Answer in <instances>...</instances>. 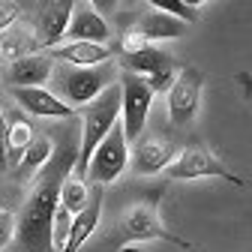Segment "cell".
Instances as JSON below:
<instances>
[{"mask_svg": "<svg viewBox=\"0 0 252 252\" xmlns=\"http://www.w3.org/2000/svg\"><path fill=\"white\" fill-rule=\"evenodd\" d=\"M75 159V126H63L60 141L51 147L48 162L39 168L21 204V213L15 216V252H51V222L60 204V183L72 174Z\"/></svg>", "mask_w": 252, "mask_h": 252, "instance_id": "1", "label": "cell"}, {"mask_svg": "<svg viewBox=\"0 0 252 252\" xmlns=\"http://www.w3.org/2000/svg\"><path fill=\"white\" fill-rule=\"evenodd\" d=\"M117 114H120V84H108L102 93L93 102H87L81 108V144H78V159H75V174L78 180H84V171H87V162L96 144L108 135V129L117 123Z\"/></svg>", "mask_w": 252, "mask_h": 252, "instance_id": "2", "label": "cell"}, {"mask_svg": "<svg viewBox=\"0 0 252 252\" xmlns=\"http://www.w3.org/2000/svg\"><path fill=\"white\" fill-rule=\"evenodd\" d=\"M159 201H162V189L159 186L144 189V192L132 201V207L126 210L123 222H120V240L123 243H132V240H171V243L186 246L180 237H174L171 231L162 228Z\"/></svg>", "mask_w": 252, "mask_h": 252, "instance_id": "3", "label": "cell"}, {"mask_svg": "<svg viewBox=\"0 0 252 252\" xmlns=\"http://www.w3.org/2000/svg\"><path fill=\"white\" fill-rule=\"evenodd\" d=\"M57 87L63 93V102L69 108L87 105L99 96V93L114 84L117 72L111 63H99V66H69V69H57Z\"/></svg>", "mask_w": 252, "mask_h": 252, "instance_id": "4", "label": "cell"}, {"mask_svg": "<svg viewBox=\"0 0 252 252\" xmlns=\"http://www.w3.org/2000/svg\"><path fill=\"white\" fill-rule=\"evenodd\" d=\"M117 84H120V108H123V123H120L123 138L126 144H135L144 132V123H147L156 93L150 90V84L141 75H132V72H120Z\"/></svg>", "mask_w": 252, "mask_h": 252, "instance_id": "5", "label": "cell"}, {"mask_svg": "<svg viewBox=\"0 0 252 252\" xmlns=\"http://www.w3.org/2000/svg\"><path fill=\"white\" fill-rule=\"evenodd\" d=\"M126 162H129V144L123 138V126L114 123L108 129V135L96 144V150H93L90 162H87V171H84V183L105 186V183H111V180H117L123 174Z\"/></svg>", "mask_w": 252, "mask_h": 252, "instance_id": "6", "label": "cell"}, {"mask_svg": "<svg viewBox=\"0 0 252 252\" xmlns=\"http://www.w3.org/2000/svg\"><path fill=\"white\" fill-rule=\"evenodd\" d=\"M168 177L171 180H201V177H222V180H228V183H234V186H249L243 177H237V174H231L222 162L216 159V156L204 147V144H186L183 150H180V156L177 159H171L168 162Z\"/></svg>", "mask_w": 252, "mask_h": 252, "instance_id": "7", "label": "cell"}, {"mask_svg": "<svg viewBox=\"0 0 252 252\" xmlns=\"http://www.w3.org/2000/svg\"><path fill=\"white\" fill-rule=\"evenodd\" d=\"M201 87H204V72L195 66H183L174 75V84L168 87V114L174 126H189L198 114L201 102Z\"/></svg>", "mask_w": 252, "mask_h": 252, "instance_id": "8", "label": "cell"}, {"mask_svg": "<svg viewBox=\"0 0 252 252\" xmlns=\"http://www.w3.org/2000/svg\"><path fill=\"white\" fill-rule=\"evenodd\" d=\"M51 75H54V60L48 54H27L0 69V78L9 87H42Z\"/></svg>", "mask_w": 252, "mask_h": 252, "instance_id": "9", "label": "cell"}, {"mask_svg": "<svg viewBox=\"0 0 252 252\" xmlns=\"http://www.w3.org/2000/svg\"><path fill=\"white\" fill-rule=\"evenodd\" d=\"M111 36V27L105 24V18L93 9V6H72L69 24L63 39L69 42H93V45H105Z\"/></svg>", "mask_w": 252, "mask_h": 252, "instance_id": "10", "label": "cell"}, {"mask_svg": "<svg viewBox=\"0 0 252 252\" xmlns=\"http://www.w3.org/2000/svg\"><path fill=\"white\" fill-rule=\"evenodd\" d=\"M12 99H18L21 108H27L36 117H60V120H72L75 108H69L60 96H54L45 87H9Z\"/></svg>", "mask_w": 252, "mask_h": 252, "instance_id": "11", "label": "cell"}, {"mask_svg": "<svg viewBox=\"0 0 252 252\" xmlns=\"http://www.w3.org/2000/svg\"><path fill=\"white\" fill-rule=\"evenodd\" d=\"M171 159H174V141H168L162 135H147V138L135 141L132 171L135 174H156V171H165Z\"/></svg>", "mask_w": 252, "mask_h": 252, "instance_id": "12", "label": "cell"}, {"mask_svg": "<svg viewBox=\"0 0 252 252\" xmlns=\"http://www.w3.org/2000/svg\"><path fill=\"white\" fill-rule=\"evenodd\" d=\"M69 15H72V3H66V0H60V3H48V6L39 9V15H36V33H33L36 51L54 48L63 39L66 24H69Z\"/></svg>", "mask_w": 252, "mask_h": 252, "instance_id": "13", "label": "cell"}, {"mask_svg": "<svg viewBox=\"0 0 252 252\" xmlns=\"http://www.w3.org/2000/svg\"><path fill=\"white\" fill-rule=\"evenodd\" d=\"M99 216H102V186H90V201L81 213H75L72 225H69V234H66V243H63L60 252H78L87 237L96 231L99 225Z\"/></svg>", "mask_w": 252, "mask_h": 252, "instance_id": "14", "label": "cell"}, {"mask_svg": "<svg viewBox=\"0 0 252 252\" xmlns=\"http://www.w3.org/2000/svg\"><path fill=\"white\" fill-rule=\"evenodd\" d=\"M111 48L108 45H93V42H66V45H54L48 51L51 60H63L69 66H99V63L111 60Z\"/></svg>", "mask_w": 252, "mask_h": 252, "instance_id": "15", "label": "cell"}, {"mask_svg": "<svg viewBox=\"0 0 252 252\" xmlns=\"http://www.w3.org/2000/svg\"><path fill=\"white\" fill-rule=\"evenodd\" d=\"M120 66H123V72H132V75L150 78V75H156V72L177 69V63H174L162 48H156V45H144V48H141V51H135V54H123Z\"/></svg>", "mask_w": 252, "mask_h": 252, "instance_id": "16", "label": "cell"}, {"mask_svg": "<svg viewBox=\"0 0 252 252\" xmlns=\"http://www.w3.org/2000/svg\"><path fill=\"white\" fill-rule=\"evenodd\" d=\"M30 141H33V123H30L21 111H12L6 117V138H3L9 168H18V162H21V156H24Z\"/></svg>", "mask_w": 252, "mask_h": 252, "instance_id": "17", "label": "cell"}, {"mask_svg": "<svg viewBox=\"0 0 252 252\" xmlns=\"http://www.w3.org/2000/svg\"><path fill=\"white\" fill-rule=\"evenodd\" d=\"M132 30L141 33L147 42L150 39H180L186 33V24L171 18V15H165V12H159V9H150L147 15L138 18V27H132Z\"/></svg>", "mask_w": 252, "mask_h": 252, "instance_id": "18", "label": "cell"}, {"mask_svg": "<svg viewBox=\"0 0 252 252\" xmlns=\"http://www.w3.org/2000/svg\"><path fill=\"white\" fill-rule=\"evenodd\" d=\"M51 147H54V138H51V135H39V138H33V141L27 144V150H24V156H21V162H18L15 174L24 180V177H30L33 171H39V168L48 162Z\"/></svg>", "mask_w": 252, "mask_h": 252, "instance_id": "19", "label": "cell"}, {"mask_svg": "<svg viewBox=\"0 0 252 252\" xmlns=\"http://www.w3.org/2000/svg\"><path fill=\"white\" fill-rule=\"evenodd\" d=\"M30 51H36L30 33H21V30H12V27L6 30V33H0V60L15 63V60L27 57Z\"/></svg>", "mask_w": 252, "mask_h": 252, "instance_id": "20", "label": "cell"}, {"mask_svg": "<svg viewBox=\"0 0 252 252\" xmlns=\"http://www.w3.org/2000/svg\"><path fill=\"white\" fill-rule=\"evenodd\" d=\"M87 201H90V189H87V183L84 180H78V177H66L60 183V207L63 210H69V213H81L84 207H87Z\"/></svg>", "mask_w": 252, "mask_h": 252, "instance_id": "21", "label": "cell"}, {"mask_svg": "<svg viewBox=\"0 0 252 252\" xmlns=\"http://www.w3.org/2000/svg\"><path fill=\"white\" fill-rule=\"evenodd\" d=\"M150 3H153V9H159V12H165V15H171L183 24L198 21V9L192 3H186V0H150Z\"/></svg>", "mask_w": 252, "mask_h": 252, "instance_id": "22", "label": "cell"}, {"mask_svg": "<svg viewBox=\"0 0 252 252\" xmlns=\"http://www.w3.org/2000/svg\"><path fill=\"white\" fill-rule=\"evenodd\" d=\"M69 225H72V213L63 210L57 204V213H54V222H51V252H60L63 243H66V234H69Z\"/></svg>", "mask_w": 252, "mask_h": 252, "instance_id": "23", "label": "cell"}, {"mask_svg": "<svg viewBox=\"0 0 252 252\" xmlns=\"http://www.w3.org/2000/svg\"><path fill=\"white\" fill-rule=\"evenodd\" d=\"M15 237V213L12 210H0V249H6Z\"/></svg>", "mask_w": 252, "mask_h": 252, "instance_id": "24", "label": "cell"}, {"mask_svg": "<svg viewBox=\"0 0 252 252\" xmlns=\"http://www.w3.org/2000/svg\"><path fill=\"white\" fill-rule=\"evenodd\" d=\"M144 45H150V42H147V39H144L141 33H135L132 27L126 30L123 36H120V51H123V54H135V51H141Z\"/></svg>", "mask_w": 252, "mask_h": 252, "instance_id": "25", "label": "cell"}, {"mask_svg": "<svg viewBox=\"0 0 252 252\" xmlns=\"http://www.w3.org/2000/svg\"><path fill=\"white\" fill-rule=\"evenodd\" d=\"M18 15H21L18 3H0V33H6V30L18 21Z\"/></svg>", "mask_w": 252, "mask_h": 252, "instance_id": "26", "label": "cell"}, {"mask_svg": "<svg viewBox=\"0 0 252 252\" xmlns=\"http://www.w3.org/2000/svg\"><path fill=\"white\" fill-rule=\"evenodd\" d=\"M3 138H6V117L0 111V168H6V147H3Z\"/></svg>", "mask_w": 252, "mask_h": 252, "instance_id": "27", "label": "cell"}]
</instances>
